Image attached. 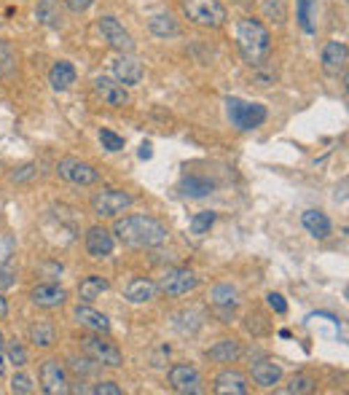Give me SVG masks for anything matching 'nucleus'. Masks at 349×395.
Returning a JSON list of instances; mask_svg holds the SVG:
<instances>
[{
	"label": "nucleus",
	"mask_w": 349,
	"mask_h": 395,
	"mask_svg": "<svg viewBox=\"0 0 349 395\" xmlns=\"http://www.w3.org/2000/svg\"><path fill=\"white\" fill-rule=\"evenodd\" d=\"M113 234L126 247H158L167 242V226L154 215H126L113 224Z\"/></svg>",
	"instance_id": "1"
},
{
	"label": "nucleus",
	"mask_w": 349,
	"mask_h": 395,
	"mask_svg": "<svg viewBox=\"0 0 349 395\" xmlns=\"http://www.w3.org/2000/svg\"><path fill=\"white\" fill-rule=\"evenodd\" d=\"M237 46H239V54H242L244 62L258 68L272 52V35H269L261 19L244 17L237 22Z\"/></svg>",
	"instance_id": "2"
},
{
	"label": "nucleus",
	"mask_w": 349,
	"mask_h": 395,
	"mask_svg": "<svg viewBox=\"0 0 349 395\" xmlns=\"http://www.w3.org/2000/svg\"><path fill=\"white\" fill-rule=\"evenodd\" d=\"M183 14L188 17V22H193L196 27H205V30H218L226 24V6L221 0H183Z\"/></svg>",
	"instance_id": "3"
},
{
	"label": "nucleus",
	"mask_w": 349,
	"mask_h": 395,
	"mask_svg": "<svg viewBox=\"0 0 349 395\" xmlns=\"http://www.w3.org/2000/svg\"><path fill=\"white\" fill-rule=\"evenodd\" d=\"M226 116L231 121V127L234 129H239V132H250V129H255V127H261L266 116H269V110L258 103H244L239 97H228L226 100Z\"/></svg>",
	"instance_id": "4"
},
{
	"label": "nucleus",
	"mask_w": 349,
	"mask_h": 395,
	"mask_svg": "<svg viewBox=\"0 0 349 395\" xmlns=\"http://www.w3.org/2000/svg\"><path fill=\"white\" fill-rule=\"evenodd\" d=\"M132 202H135V199H132V194H126V191L103 189L91 196V210H94V215H100V218H116L119 213L129 210Z\"/></svg>",
	"instance_id": "5"
},
{
	"label": "nucleus",
	"mask_w": 349,
	"mask_h": 395,
	"mask_svg": "<svg viewBox=\"0 0 349 395\" xmlns=\"http://www.w3.org/2000/svg\"><path fill=\"white\" fill-rule=\"evenodd\" d=\"M81 350H84V355L91 358L94 363H100V366H107V368H119L124 363L121 358V350L116 347L113 342H107L103 336H84L81 339Z\"/></svg>",
	"instance_id": "6"
},
{
	"label": "nucleus",
	"mask_w": 349,
	"mask_h": 395,
	"mask_svg": "<svg viewBox=\"0 0 349 395\" xmlns=\"http://www.w3.org/2000/svg\"><path fill=\"white\" fill-rule=\"evenodd\" d=\"M57 175H59L62 180L73 183V186H94V183L100 180V172L94 170L89 161L73 159V156L59 159V164H57Z\"/></svg>",
	"instance_id": "7"
},
{
	"label": "nucleus",
	"mask_w": 349,
	"mask_h": 395,
	"mask_svg": "<svg viewBox=\"0 0 349 395\" xmlns=\"http://www.w3.org/2000/svg\"><path fill=\"white\" fill-rule=\"evenodd\" d=\"M97 30L103 35V41L121 54H132L135 52V38L129 35V30H124V24L116 17H103L97 22Z\"/></svg>",
	"instance_id": "8"
},
{
	"label": "nucleus",
	"mask_w": 349,
	"mask_h": 395,
	"mask_svg": "<svg viewBox=\"0 0 349 395\" xmlns=\"http://www.w3.org/2000/svg\"><path fill=\"white\" fill-rule=\"evenodd\" d=\"M40 390L46 395H65L70 390L68 385V371L65 366L57 361V358H49V361L40 363Z\"/></svg>",
	"instance_id": "9"
},
{
	"label": "nucleus",
	"mask_w": 349,
	"mask_h": 395,
	"mask_svg": "<svg viewBox=\"0 0 349 395\" xmlns=\"http://www.w3.org/2000/svg\"><path fill=\"white\" fill-rule=\"evenodd\" d=\"M199 285V277L193 275L191 269H167L158 277V291L167 296H186Z\"/></svg>",
	"instance_id": "10"
},
{
	"label": "nucleus",
	"mask_w": 349,
	"mask_h": 395,
	"mask_svg": "<svg viewBox=\"0 0 349 395\" xmlns=\"http://www.w3.org/2000/svg\"><path fill=\"white\" fill-rule=\"evenodd\" d=\"M170 385L174 393L196 395L202 393V374L199 368H193L191 363H177L170 368Z\"/></svg>",
	"instance_id": "11"
},
{
	"label": "nucleus",
	"mask_w": 349,
	"mask_h": 395,
	"mask_svg": "<svg viewBox=\"0 0 349 395\" xmlns=\"http://www.w3.org/2000/svg\"><path fill=\"white\" fill-rule=\"evenodd\" d=\"M94 92H97V97H100L107 108H124V105H129V92H126V86L119 84L116 78L97 76V78H94Z\"/></svg>",
	"instance_id": "12"
},
{
	"label": "nucleus",
	"mask_w": 349,
	"mask_h": 395,
	"mask_svg": "<svg viewBox=\"0 0 349 395\" xmlns=\"http://www.w3.org/2000/svg\"><path fill=\"white\" fill-rule=\"evenodd\" d=\"M347 70V43L344 41H328L322 46V73L339 78Z\"/></svg>",
	"instance_id": "13"
},
{
	"label": "nucleus",
	"mask_w": 349,
	"mask_h": 395,
	"mask_svg": "<svg viewBox=\"0 0 349 395\" xmlns=\"http://www.w3.org/2000/svg\"><path fill=\"white\" fill-rule=\"evenodd\" d=\"M84 245H87V253L91 258H107L116 247V237H113V231H107L103 226H91L84 237Z\"/></svg>",
	"instance_id": "14"
},
{
	"label": "nucleus",
	"mask_w": 349,
	"mask_h": 395,
	"mask_svg": "<svg viewBox=\"0 0 349 395\" xmlns=\"http://www.w3.org/2000/svg\"><path fill=\"white\" fill-rule=\"evenodd\" d=\"M142 62L135 59L132 54H119L116 59H113V76H116V81L124 86H138L142 81Z\"/></svg>",
	"instance_id": "15"
},
{
	"label": "nucleus",
	"mask_w": 349,
	"mask_h": 395,
	"mask_svg": "<svg viewBox=\"0 0 349 395\" xmlns=\"http://www.w3.org/2000/svg\"><path fill=\"white\" fill-rule=\"evenodd\" d=\"M30 299L40 310H57V307H62L68 301V293H65V288H59L54 282H43V285H35Z\"/></svg>",
	"instance_id": "16"
},
{
	"label": "nucleus",
	"mask_w": 349,
	"mask_h": 395,
	"mask_svg": "<svg viewBox=\"0 0 349 395\" xmlns=\"http://www.w3.org/2000/svg\"><path fill=\"white\" fill-rule=\"evenodd\" d=\"M247 377L237 368H226L215 377V393L221 395H247Z\"/></svg>",
	"instance_id": "17"
},
{
	"label": "nucleus",
	"mask_w": 349,
	"mask_h": 395,
	"mask_svg": "<svg viewBox=\"0 0 349 395\" xmlns=\"http://www.w3.org/2000/svg\"><path fill=\"white\" fill-rule=\"evenodd\" d=\"M35 19L43 24V27H62V19H65V6L59 0H38L35 6Z\"/></svg>",
	"instance_id": "18"
},
{
	"label": "nucleus",
	"mask_w": 349,
	"mask_h": 395,
	"mask_svg": "<svg viewBox=\"0 0 349 395\" xmlns=\"http://www.w3.org/2000/svg\"><path fill=\"white\" fill-rule=\"evenodd\" d=\"M250 374H253V382L258 385V387H274V385H279V379H282V368H279L274 361H255L253 366H250Z\"/></svg>",
	"instance_id": "19"
},
{
	"label": "nucleus",
	"mask_w": 349,
	"mask_h": 395,
	"mask_svg": "<svg viewBox=\"0 0 349 395\" xmlns=\"http://www.w3.org/2000/svg\"><path fill=\"white\" fill-rule=\"evenodd\" d=\"M73 317H75V323L91 328V331H97V333H107V331H110V320L105 317L103 312L91 310L89 304H78V307L73 310Z\"/></svg>",
	"instance_id": "20"
},
{
	"label": "nucleus",
	"mask_w": 349,
	"mask_h": 395,
	"mask_svg": "<svg viewBox=\"0 0 349 395\" xmlns=\"http://www.w3.org/2000/svg\"><path fill=\"white\" fill-rule=\"evenodd\" d=\"M301 224H304V229L312 234L314 240H325V237H331V231H333L328 215L320 213V210H306V213L301 215Z\"/></svg>",
	"instance_id": "21"
},
{
	"label": "nucleus",
	"mask_w": 349,
	"mask_h": 395,
	"mask_svg": "<svg viewBox=\"0 0 349 395\" xmlns=\"http://www.w3.org/2000/svg\"><path fill=\"white\" fill-rule=\"evenodd\" d=\"M156 282H151L148 277H135V280H129V285H126V301H132V304H145V301H151L154 296H156Z\"/></svg>",
	"instance_id": "22"
},
{
	"label": "nucleus",
	"mask_w": 349,
	"mask_h": 395,
	"mask_svg": "<svg viewBox=\"0 0 349 395\" xmlns=\"http://www.w3.org/2000/svg\"><path fill=\"white\" fill-rule=\"evenodd\" d=\"M75 68L70 65V62H65V59H59V62H54L52 70H49V84L57 89V92H65V89H70V86L75 84Z\"/></svg>",
	"instance_id": "23"
},
{
	"label": "nucleus",
	"mask_w": 349,
	"mask_h": 395,
	"mask_svg": "<svg viewBox=\"0 0 349 395\" xmlns=\"http://www.w3.org/2000/svg\"><path fill=\"white\" fill-rule=\"evenodd\" d=\"M239 355H242V347L237 339H221L207 350V358L215 363H234Z\"/></svg>",
	"instance_id": "24"
},
{
	"label": "nucleus",
	"mask_w": 349,
	"mask_h": 395,
	"mask_svg": "<svg viewBox=\"0 0 349 395\" xmlns=\"http://www.w3.org/2000/svg\"><path fill=\"white\" fill-rule=\"evenodd\" d=\"M110 288V282L100 275H89L81 280V285H78V296H81V301L84 304H91L94 299H100L105 291Z\"/></svg>",
	"instance_id": "25"
},
{
	"label": "nucleus",
	"mask_w": 349,
	"mask_h": 395,
	"mask_svg": "<svg viewBox=\"0 0 349 395\" xmlns=\"http://www.w3.org/2000/svg\"><path fill=\"white\" fill-rule=\"evenodd\" d=\"M258 8L272 24H285L290 17V0H258Z\"/></svg>",
	"instance_id": "26"
},
{
	"label": "nucleus",
	"mask_w": 349,
	"mask_h": 395,
	"mask_svg": "<svg viewBox=\"0 0 349 395\" xmlns=\"http://www.w3.org/2000/svg\"><path fill=\"white\" fill-rule=\"evenodd\" d=\"M148 30L156 38H177L180 35V24L174 22L172 14H154L148 19Z\"/></svg>",
	"instance_id": "27"
},
{
	"label": "nucleus",
	"mask_w": 349,
	"mask_h": 395,
	"mask_svg": "<svg viewBox=\"0 0 349 395\" xmlns=\"http://www.w3.org/2000/svg\"><path fill=\"white\" fill-rule=\"evenodd\" d=\"M298 3V24L306 35L317 33V0H296Z\"/></svg>",
	"instance_id": "28"
},
{
	"label": "nucleus",
	"mask_w": 349,
	"mask_h": 395,
	"mask_svg": "<svg viewBox=\"0 0 349 395\" xmlns=\"http://www.w3.org/2000/svg\"><path fill=\"white\" fill-rule=\"evenodd\" d=\"M212 183H209L207 178H196V175H188V178H183L180 180V191L186 194V196H191V199H199V196H207L212 194Z\"/></svg>",
	"instance_id": "29"
},
{
	"label": "nucleus",
	"mask_w": 349,
	"mask_h": 395,
	"mask_svg": "<svg viewBox=\"0 0 349 395\" xmlns=\"http://www.w3.org/2000/svg\"><path fill=\"white\" fill-rule=\"evenodd\" d=\"M209 301L218 307V310H234L237 307V288H231V285H215L212 291H209Z\"/></svg>",
	"instance_id": "30"
},
{
	"label": "nucleus",
	"mask_w": 349,
	"mask_h": 395,
	"mask_svg": "<svg viewBox=\"0 0 349 395\" xmlns=\"http://www.w3.org/2000/svg\"><path fill=\"white\" fill-rule=\"evenodd\" d=\"M30 342L35 347H52L57 342V331H54L52 323H46V320H38L30 326Z\"/></svg>",
	"instance_id": "31"
},
{
	"label": "nucleus",
	"mask_w": 349,
	"mask_h": 395,
	"mask_svg": "<svg viewBox=\"0 0 349 395\" xmlns=\"http://www.w3.org/2000/svg\"><path fill=\"white\" fill-rule=\"evenodd\" d=\"M314 390V379L309 377V374H296V377L290 379L279 393H285V395H306V393H312Z\"/></svg>",
	"instance_id": "32"
},
{
	"label": "nucleus",
	"mask_w": 349,
	"mask_h": 395,
	"mask_svg": "<svg viewBox=\"0 0 349 395\" xmlns=\"http://www.w3.org/2000/svg\"><path fill=\"white\" fill-rule=\"evenodd\" d=\"M212 224H215V213L212 210H202V213H196L191 218V234L202 237V234H207Z\"/></svg>",
	"instance_id": "33"
},
{
	"label": "nucleus",
	"mask_w": 349,
	"mask_h": 395,
	"mask_svg": "<svg viewBox=\"0 0 349 395\" xmlns=\"http://www.w3.org/2000/svg\"><path fill=\"white\" fill-rule=\"evenodd\" d=\"M6 355H8V361L14 363L17 368H24V366H27V352H24V347H22L17 339L6 342Z\"/></svg>",
	"instance_id": "34"
},
{
	"label": "nucleus",
	"mask_w": 349,
	"mask_h": 395,
	"mask_svg": "<svg viewBox=\"0 0 349 395\" xmlns=\"http://www.w3.org/2000/svg\"><path fill=\"white\" fill-rule=\"evenodd\" d=\"M14 62H17V57H14V49H11V43L0 38V76H6L8 70L14 68Z\"/></svg>",
	"instance_id": "35"
},
{
	"label": "nucleus",
	"mask_w": 349,
	"mask_h": 395,
	"mask_svg": "<svg viewBox=\"0 0 349 395\" xmlns=\"http://www.w3.org/2000/svg\"><path fill=\"white\" fill-rule=\"evenodd\" d=\"M100 143H103L105 151H121L124 148V138H119L110 129H100Z\"/></svg>",
	"instance_id": "36"
},
{
	"label": "nucleus",
	"mask_w": 349,
	"mask_h": 395,
	"mask_svg": "<svg viewBox=\"0 0 349 395\" xmlns=\"http://www.w3.org/2000/svg\"><path fill=\"white\" fill-rule=\"evenodd\" d=\"M35 387H33V379L27 377V374H14L11 379V393H19V395H30Z\"/></svg>",
	"instance_id": "37"
},
{
	"label": "nucleus",
	"mask_w": 349,
	"mask_h": 395,
	"mask_svg": "<svg viewBox=\"0 0 349 395\" xmlns=\"http://www.w3.org/2000/svg\"><path fill=\"white\" fill-rule=\"evenodd\" d=\"M89 393H94V395H121V387H119L116 382H100V385H94Z\"/></svg>",
	"instance_id": "38"
},
{
	"label": "nucleus",
	"mask_w": 349,
	"mask_h": 395,
	"mask_svg": "<svg viewBox=\"0 0 349 395\" xmlns=\"http://www.w3.org/2000/svg\"><path fill=\"white\" fill-rule=\"evenodd\" d=\"M94 6V0H65V8L73 11V14H84Z\"/></svg>",
	"instance_id": "39"
},
{
	"label": "nucleus",
	"mask_w": 349,
	"mask_h": 395,
	"mask_svg": "<svg viewBox=\"0 0 349 395\" xmlns=\"http://www.w3.org/2000/svg\"><path fill=\"white\" fill-rule=\"evenodd\" d=\"M35 175V164H24V167H19V170L11 172V180L14 183H24V180H30Z\"/></svg>",
	"instance_id": "40"
},
{
	"label": "nucleus",
	"mask_w": 349,
	"mask_h": 395,
	"mask_svg": "<svg viewBox=\"0 0 349 395\" xmlns=\"http://www.w3.org/2000/svg\"><path fill=\"white\" fill-rule=\"evenodd\" d=\"M266 304L277 312V315H285V312H288V304H285V299H282L279 293H269V296H266Z\"/></svg>",
	"instance_id": "41"
},
{
	"label": "nucleus",
	"mask_w": 349,
	"mask_h": 395,
	"mask_svg": "<svg viewBox=\"0 0 349 395\" xmlns=\"http://www.w3.org/2000/svg\"><path fill=\"white\" fill-rule=\"evenodd\" d=\"M91 358H70V368L75 371V374H89V371H94V366H89Z\"/></svg>",
	"instance_id": "42"
},
{
	"label": "nucleus",
	"mask_w": 349,
	"mask_h": 395,
	"mask_svg": "<svg viewBox=\"0 0 349 395\" xmlns=\"http://www.w3.org/2000/svg\"><path fill=\"white\" fill-rule=\"evenodd\" d=\"M3 317H8V304H6V299H3V293H0V320Z\"/></svg>",
	"instance_id": "43"
},
{
	"label": "nucleus",
	"mask_w": 349,
	"mask_h": 395,
	"mask_svg": "<svg viewBox=\"0 0 349 395\" xmlns=\"http://www.w3.org/2000/svg\"><path fill=\"white\" fill-rule=\"evenodd\" d=\"M151 156H154V151H151V145L145 143V145L140 148V159H151Z\"/></svg>",
	"instance_id": "44"
},
{
	"label": "nucleus",
	"mask_w": 349,
	"mask_h": 395,
	"mask_svg": "<svg viewBox=\"0 0 349 395\" xmlns=\"http://www.w3.org/2000/svg\"><path fill=\"white\" fill-rule=\"evenodd\" d=\"M3 355H6V339H3V333H0V371H3Z\"/></svg>",
	"instance_id": "45"
},
{
	"label": "nucleus",
	"mask_w": 349,
	"mask_h": 395,
	"mask_svg": "<svg viewBox=\"0 0 349 395\" xmlns=\"http://www.w3.org/2000/svg\"><path fill=\"white\" fill-rule=\"evenodd\" d=\"M239 3H247V0H239Z\"/></svg>",
	"instance_id": "46"
}]
</instances>
